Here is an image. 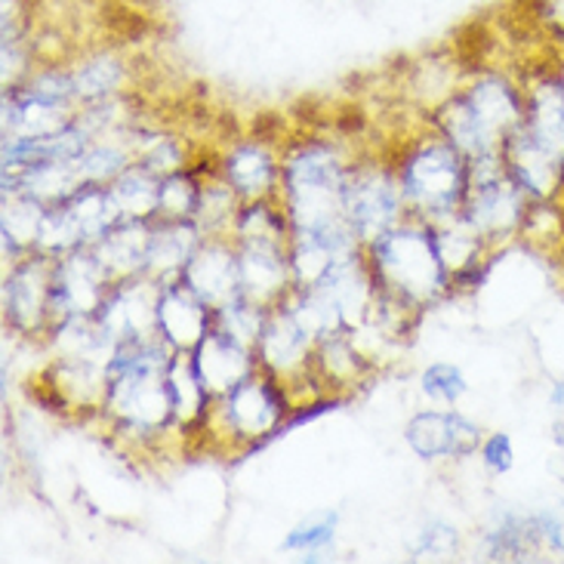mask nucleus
<instances>
[{
  "mask_svg": "<svg viewBox=\"0 0 564 564\" xmlns=\"http://www.w3.org/2000/svg\"><path fill=\"white\" fill-rule=\"evenodd\" d=\"M365 253L377 290L413 312L435 303L451 288L432 226L423 219H401L395 229L370 241Z\"/></svg>",
  "mask_w": 564,
  "mask_h": 564,
  "instance_id": "3",
  "label": "nucleus"
},
{
  "mask_svg": "<svg viewBox=\"0 0 564 564\" xmlns=\"http://www.w3.org/2000/svg\"><path fill=\"white\" fill-rule=\"evenodd\" d=\"M170 395H173V426L183 432L207 426V416L214 408V398L200 382L198 367L192 351H173V361L167 367Z\"/></svg>",
  "mask_w": 564,
  "mask_h": 564,
  "instance_id": "25",
  "label": "nucleus"
},
{
  "mask_svg": "<svg viewBox=\"0 0 564 564\" xmlns=\"http://www.w3.org/2000/svg\"><path fill=\"white\" fill-rule=\"evenodd\" d=\"M534 200L524 195L503 164V154L469 161V192L463 200V219L485 241L503 245L516 238Z\"/></svg>",
  "mask_w": 564,
  "mask_h": 564,
  "instance_id": "6",
  "label": "nucleus"
},
{
  "mask_svg": "<svg viewBox=\"0 0 564 564\" xmlns=\"http://www.w3.org/2000/svg\"><path fill=\"white\" fill-rule=\"evenodd\" d=\"M216 312L200 300L183 278L161 284L158 300V334L176 351H195L204 336L214 330Z\"/></svg>",
  "mask_w": 564,
  "mask_h": 564,
  "instance_id": "15",
  "label": "nucleus"
},
{
  "mask_svg": "<svg viewBox=\"0 0 564 564\" xmlns=\"http://www.w3.org/2000/svg\"><path fill=\"white\" fill-rule=\"evenodd\" d=\"M524 87L500 72H485L435 111V123L469 161L503 154L509 137L524 123Z\"/></svg>",
  "mask_w": 564,
  "mask_h": 564,
  "instance_id": "2",
  "label": "nucleus"
},
{
  "mask_svg": "<svg viewBox=\"0 0 564 564\" xmlns=\"http://www.w3.org/2000/svg\"><path fill=\"white\" fill-rule=\"evenodd\" d=\"M404 195L398 170L386 164H351L346 180V219L361 245L377 241L404 219Z\"/></svg>",
  "mask_w": 564,
  "mask_h": 564,
  "instance_id": "8",
  "label": "nucleus"
},
{
  "mask_svg": "<svg viewBox=\"0 0 564 564\" xmlns=\"http://www.w3.org/2000/svg\"><path fill=\"white\" fill-rule=\"evenodd\" d=\"M158 300H161V281L158 278H123V281H115V288L108 290L106 303L99 305L96 318L118 346L133 343V339L161 336L158 334Z\"/></svg>",
  "mask_w": 564,
  "mask_h": 564,
  "instance_id": "11",
  "label": "nucleus"
},
{
  "mask_svg": "<svg viewBox=\"0 0 564 564\" xmlns=\"http://www.w3.org/2000/svg\"><path fill=\"white\" fill-rule=\"evenodd\" d=\"M257 358H260L262 370H269L275 380L290 386L293 380H300L303 373H312L315 339L305 334L284 305H275L269 312L265 330L260 336Z\"/></svg>",
  "mask_w": 564,
  "mask_h": 564,
  "instance_id": "14",
  "label": "nucleus"
},
{
  "mask_svg": "<svg viewBox=\"0 0 564 564\" xmlns=\"http://www.w3.org/2000/svg\"><path fill=\"white\" fill-rule=\"evenodd\" d=\"M288 416V386L275 380L269 370H257L229 395L216 398L207 423L214 420L229 435V442L260 444L262 438L281 432Z\"/></svg>",
  "mask_w": 564,
  "mask_h": 564,
  "instance_id": "7",
  "label": "nucleus"
},
{
  "mask_svg": "<svg viewBox=\"0 0 564 564\" xmlns=\"http://www.w3.org/2000/svg\"><path fill=\"white\" fill-rule=\"evenodd\" d=\"M173 351L161 336L121 343L106 367V408L102 411L137 435H158L173 429V395L167 367Z\"/></svg>",
  "mask_w": 564,
  "mask_h": 564,
  "instance_id": "1",
  "label": "nucleus"
},
{
  "mask_svg": "<svg viewBox=\"0 0 564 564\" xmlns=\"http://www.w3.org/2000/svg\"><path fill=\"white\" fill-rule=\"evenodd\" d=\"M269 312H272V308H262V305L250 303L247 296H238V300H231L229 305L216 308L214 324L219 330H226L231 339H238L241 346L257 351L262 330H265V321H269Z\"/></svg>",
  "mask_w": 564,
  "mask_h": 564,
  "instance_id": "32",
  "label": "nucleus"
},
{
  "mask_svg": "<svg viewBox=\"0 0 564 564\" xmlns=\"http://www.w3.org/2000/svg\"><path fill=\"white\" fill-rule=\"evenodd\" d=\"M149 241H152V219H121L93 245V253L99 257L111 281H123V278L145 275Z\"/></svg>",
  "mask_w": 564,
  "mask_h": 564,
  "instance_id": "23",
  "label": "nucleus"
},
{
  "mask_svg": "<svg viewBox=\"0 0 564 564\" xmlns=\"http://www.w3.org/2000/svg\"><path fill=\"white\" fill-rule=\"evenodd\" d=\"M423 392L432 401H442V404H454L466 392V377L459 373L454 365H432L423 373Z\"/></svg>",
  "mask_w": 564,
  "mask_h": 564,
  "instance_id": "36",
  "label": "nucleus"
},
{
  "mask_svg": "<svg viewBox=\"0 0 564 564\" xmlns=\"http://www.w3.org/2000/svg\"><path fill=\"white\" fill-rule=\"evenodd\" d=\"M72 77H75L77 102L90 106V102L121 93V84L127 80V65L115 53H96V56L77 62L72 68Z\"/></svg>",
  "mask_w": 564,
  "mask_h": 564,
  "instance_id": "31",
  "label": "nucleus"
},
{
  "mask_svg": "<svg viewBox=\"0 0 564 564\" xmlns=\"http://www.w3.org/2000/svg\"><path fill=\"white\" fill-rule=\"evenodd\" d=\"M432 235H435V245H438L444 269H447V278H451V288L454 284H473V281L481 278V262H485V257H488V250L494 245L485 241L463 219V214L435 223Z\"/></svg>",
  "mask_w": 564,
  "mask_h": 564,
  "instance_id": "22",
  "label": "nucleus"
},
{
  "mask_svg": "<svg viewBox=\"0 0 564 564\" xmlns=\"http://www.w3.org/2000/svg\"><path fill=\"white\" fill-rule=\"evenodd\" d=\"M543 552V540L536 531L534 512L509 509L485 531V558L494 562H524Z\"/></svg>",
  "mask_w": 564,
  "mask_h": 564,
  "instance_id": "26",
  "label": "nucleus"
},
{
  "mask_svg": "<svg viewBox=\"0 0 564 564\" xmlns=\"http://www.w3.org/2000/svg\"><path fill=\"white\" fill-rule=\"evenodd\" d=\"M200 241H204V235L192 219H152L145 275L158 278L161 284L180 278Z\"/></svg>",
  "mask_w": 564,
  "mask_h": 564,
  "instance_id": "24",
  "label": "nucleus"
},
{
  "mask_svg": "<svg viewBox=\"0 0 564 564\" xmlns=\"http://www.w3.org/2000/svg\"><path fill=\"white\" fill-rule=\"evenodd\" d=\"M31 29V0H3V44H25Z\"/></svg>",
  "mask_w": 564,
  "mask_h": 564,
  "instance_id": "39",
  "label": "nucleus"
},
{
  "mask_svg": "<svg viewBox=\"0 0 564 564\" xmlns=\"http://www.w3.org/2000/svg\"><path fill=\"white\" fill-rule=\"evenodd\" d=\"M524 127L564 161V84L555 68L524 84Z\"/></svg>",
  "mask_w": 564,
  "mask_h": 564,
  "instance_id": "21",
  "label": "nucleus"
},
{
  "mask_svg": "<svg viewBox=\"0 0 564 564\" xmlns=\"http://www.w3.org/2000/svg\"><path fill=\"white\" fill-rule=\"evenodd\" d=\"M161 180L154 170L142 164H130L118 180H111V198L118 204L123 219H158V198H161Z\"/></svg>",
  "mask_w": 564,
  "mask_h": 564,
  "instance_id": "29",
  "label": "nucleus"
},
{
  "mask_svg": "<svg viewBox=\"0 0 564 564\" xmlns=\"http://www.w3.org/2000/svg\"><path fill=\"white\" fill-rule=\"evenodd\" d=\"M53 278L56 257L50 253H25L13 262L3 281V308L7 321L19 334H50L53 327Z\"/></svg>",
  "mask_w": 564,
  "mask_h": 564,
  "instance_id": "9",
  "label": "nucleus"
},
{
  "mask_svg": "<svg viewBox=\"0 0 564 564\" xmlns=\"http://www.w3.org/2000/svg\"><path fill=\"white\" fill-rule=\"evenodd\" d=\"M398 183L408 214L435 226L463 210L469 192V158L444 137L423 139L398 164Z\"/></svg>",
  "mask_w": 564,
  "mask_h": 564,
  "instance_id": "5",
  "label": "nucleus"
},
{
  "mask_svg": "<svg viewBox=\"0 0 564 564\" xmlns=\"http://www.w3.org/2000/svg\"><path fill=\"white\" fill-rule=\"evenodd\" d=\"M111 288H115V281L108 278L99 257L93 253V247H77L65 257H56L53 327L65 318H72V315H96Z\"/></svg>",
  "mask_w": 564,
  "mask_h": 564,
  "instance_id": "10",
  "label": "nucleus"
},
{
  "mask_svg": "<svg viewBox=\"0 0 564 564\" xmlns=\"http://www.w3.org/2000/svg\"><path fill=\"white\" fill-rule=\"evenodd\" d=\"M195 367H198L200 382L210 392V398L229 395L235 386H241L247 377H253L260 370V358L257 351L241 346L238 339H231L226 330H219L214 324V330L200 339L195 351Z\"/></svg>",
  "mask_w": 564,
  "mask_h": 564,
  "instance_id": "16",
  "label": "nucleus"
},
{
  "mask_svg": "<svg viewBox=\"0 0 564 564\" xmlns=\"http://www.w3.org/2000/svg\"><path fill=\"white\" fill-rule=\"evenodd\" d=\"M349 167L330 145H303L281 161V192L293 231L351 229L346 219Z\"/></svg>",
  "mask_w": 564,
  "mask_h": 564,
  "instance_id": "4",
  "label": "nucleus"
},
{
  "mask_svg": "<svg viewBox=\"0 0 564 564\" xmlns=\"http://www.w3.org/2000/svg\"><path fill=\"white\" fill-rule=\"evenodd\" d=\"M180 278L214 312L229 305L231 300L245 296V290H241V260H238L235 238H226V235L204 238Z\"/></svg>",
  "mask_w": 564,
  "mask_h": 564,
  "instance_id": "12",
  "label": "nucleus"
},
{
  "mask_svg": "<svg viewBox=\"0 0 564 564\" xmlns=\"http://www.w3.org/2000/svg\"><path fill=\"white\" fill-rule=\"evenodd\" d=\"M46 204L25 192H3V247L13 260L34 253L41 238Z\"/></svg>",
  "mask_w": 564,
  "mask_h": 564,
  "instance_id": "27",
  "label": "nucleus"
},
{
  "mask_svg": "<svg viewBox=\"0 0 564 564\" xmlns=\"http://www.w3.org/2000/svg\"><path fill=\"white\" fill-rule=\"evenodd\" d=\"M534 521L540 540H543V550L564 555V503L534 509Z\"/></svg>",
  "mask_w": 564,
  "mask_h": 564,
  "instance_id": "38",
  "label": "nucleus"
},
{
  "mask_svg": "<svg viewBox=\"0 0 564 564\" xmlns=\"http://www.w3.org/2000/svg\"><path fill=\"white\" fill-rule=\"evenodd\" d=\"M552 68H555V75L562 77V84H564V46L562 50H555V62H552Z\"/></svg>",
  "mask_w": 564,
  "mask_h": 564,
  "instance_id": "42",
  "label": "nucleus"
},
{
  "mask_svg": "<svg viewBox=\"0 0 564 564\" xmlns=\"http://www.w3.org/2000/svg\"><path fill=\"white\" fill-rule=\"evenodd\" d=\"M238 260H241V290L250 303L275 308L288 300V293L293 290L288 247L238 245Z\"/></svg>",
  "mask_w": 564,
  "mask_h": 564,
  "instance_id": "18",
  "label": "nucleus"
},
{
  "mask_svg": "<svg viewBox=\"0 0 564 564\" xmlns=\"http://www.w3.org/2000/svg\"><path fill=\"white\" fill-rule=\"evenodd\" d=\"M503 164L531 200H564V161L531 137L524 123L503 145Z\"/></svg>",
  "mask_w": 564,
  "mask_h": 564,
  "instance_id": "13",
  "label": "nucleus"
},
{
  "mask_svg": "<svg viewBox=\"0 0 564 564\" xmlns=\"http://www.w3.org/2000/svg\"><path fill=\"white\" fill-rule=\"evenodd\" d=\"M550 404H552V411H555V420H552V432H550L552 444L564 451V380L552 382Z\"/></svg>",
  "mask_w": 564,
  "mask_h": 564,
  "instance_id": "41",
  "label": "nucleus"
},
{
  "mask_svg": "<svg viewBox=\"0 0 564 564\" xmlns=\"http://www.w3.org/2000/svg\"><path fill=\"white\" fill-rule=\"evenodd\" d=\"M334 534H336V512H318V516H312V519L303 521V524H296V528L284 536L281 550L318 555V552H324L330 543H334Z\"/></svg>",
  "mask_w": 564,
  "mask_h": 564,
  "instance_id": "34",
  "label": "nucleus"
},
{
  "mask_svg": "<svg viewBox=\"0 0 564 564\" xmlns=\"http://www.w3.org/2000/svg\"><path fill=\"white\" fill-rule=\"evenodd\" d=\"M367 358L355 349L351 330L327 336L315 343V358H312V373L321 377L327 386H355L367 373Z\"/></svg>",
  "mask_w": 564,
  "mask_h": 564,
  "instance_id": "28",
  "label": "nucleus"
},
{
  "mask_svg": "<svg viewBox=\"0 0 564 564\" xmlns=\"http://www.w3.org/2000/svg\"><path fill=\"white\" fill-rule=\"evenodd\" d=\"M245 200L238 198V192L231 188L229 180L219 173L214 180L200 183V200L198 214H195V226L200 229L204 238H214V235H231V226L241 214Z\"/></svg>",
  "mask_w": 564,
  "mask_h": 564,
  "instance_id": "30",
  "label": "nucleus"
},
{
  "mask_svg": "<svg viewBox=\"0 0 564 564\" xmlns=\"http://www.w3.org/2000/svg\"><path fill=\"white\" fill-rule=\"evenodd\" d=\"M200 200V183L192 173H170L161 180L158 219H195Z\"/></svg>",
  "mask_w": 564,
  "mask_h": 564,
  "instance_id": "33",
  "label": "nucleus"
},
{
  "mask_svg": "<svg viewBox=\"0 0 564 564\" xmlns=\"http://www.w3.org/2000/svg\"><path fill=\"white\" fill-rule=\"evenodd\" d=\"M478 454H481V463H485L494 475H506L516 466V444H512V438H509L506 432H494V435H488V438L481 442V447H478Z\"/></svg>",
  "mask_w": 564,
  "mask_h": 564,
  "instance_id": "37",
  "label": "nucleus"
},
{
  "mask_svg": "<svg viewBox=\"0 0 564 564\" xmlns=\"http://www.w3.org/2000/svg\"><path fill=\"white\" fill-rule=\"evenodd\" d=\"M223 176L245 200L272 198L281 185V161L269 145L262 142H238L226 158H223Z\"/></svg>",
  "mask_w": 564,
  "mask_h": 564,
  "instance_id": "20",
  "label": "nucleus"
},
{
  "mask_svg": "<svg viewBox=\"0 0 564 564\" xmlns=\"http://www.w3.org/2000/svg\"><path fill=\"white\" fill-rule=\"evenodd\" d=\"M75 106H62L53 102L41 93L29 90L25 84L7 87L3 93V130L13 139H34V137H53L65 130L68 123L77 121Z\"/></svg>",
  "mask_w": 564,
  "mask_h": 564,
  "instance_id": "19",
  "label": "nucleus"
},
{
  "mask_svg": "<svg viewBox=\"0 0 564 564\" xmlns=\"http://www.w3.org/2000/svg\"><path fill=\"white\" fill-rule=\"evenodd\" d=\"M528 25L546 37L555 50L564 46V0H521Z\"/></svg>",
  "mask_w": 564,
  "mask_h": 564,
  "instance_id": "35",
  "label": "nucleus"
},
{
  "mask_svg": "<svg viewBox=\"0 0 564 564\" xmlns=\"http://www.w3.org/2000/svg\"><path fill=\"white\" fill-rule=\"evenodd\" d=\"M408 444L423 459L473 457L481 447V429L459 413H416L408 423Z\"/></svg>",
  "mask_w": 564,
  "mask_h": 564,
  "instance_id": "17",
  "label": "nucleus"
},
{
  "mask_svg": "<svg viewBox=\"0 0 564 564\" xmlns=\"http://www.w3.org/2000/svg\"><path fill=\"white\" fill-rule=\"evenodd\" d=\"M423 552L429 555H447V552H457V531L447 528V524H432L423 531Z\"/></svg>",
  "mask_w": 564,
  "mask_h": 564,
  "instance_id": "40",
  "label": "nucleus"
}]
</instances>
